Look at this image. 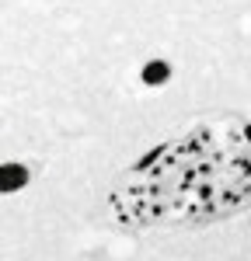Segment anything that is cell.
Instances as JSON below:
<instances>
[{
    "instance_id": "cell-2",
    "label": "cell",
    "mask_w": 251,
    "mask_h": 261,
    "mask_svg": "<svg viewBox=\"0 0 251 261\" xmlns=\"http://www.w3.org/2000/svg\"><path fill=\"white\" fill-rule=\"evenodd\" d=\"M167 77H171V66H167V63H146L143 66V84H154V87H157V84H164Z\"/></svg>"
},
{
    "instance_id": "cell-1",
    "label": "cell",
    "mask_w": 251,
    "mask_h": 261,
    "mask_svg": "<svg viewBox=\"0 0 251 261\" xmlns=\"http://www.w3.org/2000/svg\"><path fill=\"white\" fill-rule=\"evenodd\" d=\"M24 181H28V171H24L21 164H7V167H4V174H0V185H4V192H18Z\"/></svg>"
}]
</instances>
